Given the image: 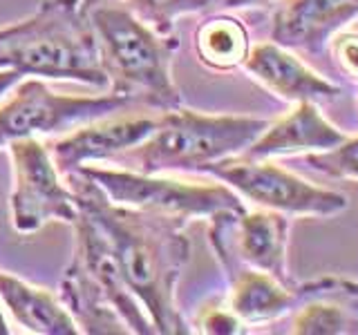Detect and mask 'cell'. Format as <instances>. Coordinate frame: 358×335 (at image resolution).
Returning a JSON list of instances; mask_svg holds the SVG:
<instances>
[{
  "label": "cell",
  "instance_id": "6da1fadb",
  "mask_svg": "<svg viewBox=\"0 0 358 335\" xmlns=\"http://www.w3.org/2000/svg\"><path fill=\"white\" fill-rule=\"evenodd\" d=\"M78 210L94 221L115 251L130 290L155 324V333H190L175 302V286L188 260L184 219L110 201L81 172L67 174Z\"/></svg>",
  "mask_w": 358,
  "mask_h": 335
},
{
  "label": "cell",
  "instance_id": "ffe728a7",
  "mask_svg": "<svg viewBox=\"0 0 358 335\" xmlns=\"http://www.w3.org/2000/svg\"><path fill=\"white\" fill-rule=\"evenodd\" d=\"M305 161L311 170L331 179L358 181V137H347L341 145L324 152H309Z\"/></svg>",
  "mask_w": 358,
  "mask_h": 335
},
{
  "label": "cell",
  "instance_id": "7402d4cb",
  "mask_svg": "<svg viewBox=\"0 0 358 335\" xmlns=\"http://www.w3.org/2000/svg\"><path fill=\"white\" fill-rule=\"evenodd\" d=\"M201 331L204 333H240L242 322L229 308H210L201 315Z\"/></svg>",
  "mask_w": 358,
  "mask_h": 335
},
{
  "label": "cell",
  "instance_id": "5b68a950",
  "mask_svg": "<svg viewBox=\"0 0 358 335\" xmlns=\"http://www.w3.org/2000/svg\"><path fill=\"white\" fill-rule=\"evenodd\" d=\"M266 119L201 114L195 110H166L157 117L148 139L119 154L117 159L143 174L168 170H201L229 156L242 154L268 128Z\"/></svg>",
  "mask_w": 358,
  "mask_h": 335
},
{
  "label": "cell",
  "instance_id": "52a82bcc",
  "mask_svg": "<svg viewBox=\"0 0 358 335\" xmlns=\"http://www.w3.org/2000/svg\"><path fill=\"white\" fill-rule=\"evenodd\" d=\"M199 172L220 179L251 204L282 212L287 217L327 219L341 215L350 206L347 195L338 190L313 186L268 159H249L238 154L208 163Z\"/></svg>",
  "mask_w": 358,
  "mask_h": 335
},
{
  "label": "cell",
  "instance_id": "44dd1931",
  "mask_svg": "<svg viewBox=\"0 0 358 335\" xmlns=\"http://www.w3.org/2000/svg\"><path fill=\"white\" fill-rule=\"evenodd\" d=\"M327 50L331 54V59L336 67L345 74L347 78L358 83V34L352 31H338L329 40Z\"/></svg>",
  "mask_w": 358,
  "mask_h": 335
},
{
  "label": "cell",
  "instance_id": "30bf717a",
  "mask_svg": "<svg viewBox=\"0 0 358 335\" xmlns=\"http://www.w3.org/2000/svg\"><path fill=\"white\" fill-rule=\"evenodd\" d=\"M289 217L275 210L220 212L210 217V244L220 262H240L294 286L287 271Z\"/></svg>",
  "mask_w": 358,
  "mask_h": 335
},
{
  "label": "cell",
  "instance_id": "ac0fdd59",
  "mask_svg": "<svg viewBox=\"0 0 358 335\" xmlns=\"http://www.w3.org/2000/svg\"><path fill=\"white\" fill-rule=\"evenodd\" d=\"M249 31L233 16L208 18L195 31L197 59L213 72H231L240 67L249 56Z\"/></svg>",
  "mask_w": 358,
  "mask_h": 335
},
{
  "label": "cell",
  "instance_id": "ba28073f",
  "mask_svg": "<svg viewBox=\"0 0 358 335\" xmlns=\"http://www.w3.org/2000/svg\"><path fill=\"white\" fill-rule=\"evenodd\" d=\"M132 103L121 94L65 96L43 81L29 78L14 85V94L0 105V148L36 134H56L90 121L106 119Z\"/></svg>",
  "mask_w": 358,
  "mask_h": 335
},
{
  "label": "cell",
  "instance_id": "e0dca14e",
  "mask_svg": "<svg viewBox=\"0 0 358 335\" xmlns=\"http://www.w3.org/2000/svg\"><path fill=\"white\" fill-rule=\"evenodd\" d=\"M0 302L22 329L41 335H76V322L50 290L0 271Z\"/></svg>",
  "mask_w": 358,
  "mask_h": 335
},
{
  "label": "cell",
  "instance_id": "7c38bea8",
  "mask_svg": "<svg viewBox=\"0 0 358 335\" xmlns=\"http://www.w3.org/2000/svg\"><path fill=\"white\" fill-rule=\"evenodd\" d=\"M157 128L152 117H128L83 123L72 134L50 145V156L61 174L76 172L87 161H108L139 145Z\"/></svg>",
  "mask_w": 358,
  "mask_h": 335
},
{
  "label": "cell",
  "instance_id": "3957f363",
  "mask_svg": "<svg viewBox=\"0 0 358 335\" xmlns=\"http://www.w3.org/2000/svg\"><path fill=\"white\" fill-rule=\"evenodd\" d=\"M90 20L112 92L162 112L182 107L173 81L175 36H162L128 5L90 0Z\"/></svg>",
  "mask_w": 358,
  "mask_h": 335
},
{
  "label": "cell",
  "instance_id": "cb8c5ba5",
  "mask_svg": "<svg viewBox=\"0 0 358 335\" xmlns=\"http://www.w3.org/2000/svg\"><path fill=\"white\" fill-rule=\"evenodd\" d=\"M278 0H222V7L227 9H244V7H266Z\"/></svg>",
  "mask_w": 358,
  "mask_h": 335
},
{
  "label": "cell",
  "instance_id": "d6986e66",
  "mask_svg": "<svg viewBox=\"0 0 358 335\" xmlns=\"http://www.w3.org/2000/svg\"><path fill=\"white\" fill-rule=\"evenodd\" d=\"M208 3L210 0H126L134 14L162 36H173L175 20L179 16L206 9Z\"/></svg>",
  "mask_w": 358,
  "mask_h": 335
},
{
  "label": "cell",
  "instance_id": "277c9868",
  "mask_svg": "<svg viewBox=\"0 0 358 335\" xmlns=\"http://www.w3.org/2000/svg\"><path fill=\"white\" fill-rule=\"evenodd\" d=\"M76 234L74 260L63 275L61 299L83 333L152 335L155 324L126 284L117 262L94 221L78 210L72 223Z\"/></svg>",
  "mask_w": 358,
  "mask_h": 335
},
{
  "label": "cell",
  "instance_id": "9a60e30c",
  "mask_svg": "<svg viewBox=\"0 0 358 335\" xmlns=\"http://www.w3.org/2000/svg\"><path fill=\"white\" fill-rule=\"evenodd\" d=\"M345 139L347 134L320 114L318 103L302 100L289 114L268 123V128L242 152V156L271 159L282 154L324 152L341 145Z\"/></svg>",
  "mask_w": 358,
  "mask_h": 335
},
{
  "label": "cell",
  "instance_id": "2e32d148",
  "mask_svg": "<svg viewBox=\"0 0 358 335\" xmlns=\"http://www.w3.org/2000/svg\"><path fill=\"white\" fill-rule=\"evenodd\" d=\"M231 284L229 311L242 324H260L282 318L296 308V286L240 262H220Z\"/></svg>",
  "mask_w": 358,
  "mask_h": 335
},
{
  "label": "cell",
  "instance_id": "8fae6325",
  "mask_svg": "<svg viewBox=\"0 0 358 335\" xmlns=\"http://www.w3.org/2000/svg\"><path fill=\"white\" fill-rule=\"evenodd\" d=\"M356 18L358 0H282L273 16L271 40L316 56Z\"/></svg>",
  "mask_w": 358,
  "mask_h": 335
},
{
  "label": "cell",
  "instance_id": "7a4b0ae2",
  "mask_svg": "<svg viewBox=\"0 0 358 335\" xmlns=\"http://www.w3.org/2000/svg\"><path fill=\"white\" fill-rule=\"evenodd\" d=\"M0 70L108 87L90 0H43L31 16L0 29Z\"/></svg>",
  "mask_w": 358,
  "mask_h": 335
},
{
  "label": "cell",
  "instance_id": "5bb4252c",
  "mask_svg": "<svg viewBox=\"0 0 358 335\" xmlns=\"http://www.w3.org/2000/svg\"><path fill=\"white\" fill-rule=\"evenodd\" d=\"M291 333L298 335H356L358 284L327 275L296 286V308Z\"/></svg>",
  "mask_w": 358,
  "mask_h": 335
},
{
  "label": "cell",
  "instance_id": "603a6c76",
  "mask_svg": "<svg viewBox=\"0 0 358 335\" xmlns=\"http://www.w3.org/2000/svg\"><path fill=\"white\" fill-rule=\"evenodd\" d=\"M18 81H22V76L18 72L11 70H0V98H3L11 87H14Z\"/></svg>",
  "mask_w": 358,
  "mask_h": 335
},
{
  "label": "cell",
  "instance_id": "9c48e42d",
  "mask_svg": "<svg viewBox=\"0 0 358 335\" xmlns=\"http://www.w3.org/2000/svg\"><path fill=\"white\" fill-rule=\"evenodd\" d=\"M11 165H14V190H11V223L16 232H38L45 223H72L78 217V204L70 188L61 184V172L52 161L50 150L36 139L11 141Z\"/></svg>",
  "mask_w": 358,
  "mask_h": 335
},
{
  "label": "cell",
  "instance_id": "d4e9b609",
  "mask_svg": "<svg viewBox=\"0 0 358 335\" xmlns=\"http://www.w3.org/2000/svg\"><path fill=\"white\" fill-rule=\"evenodd\" d=\"M0 335H9V327H7V320L3 315V308H0Z\"/></svg>",
  "mask_w": 358,
  "mask_h": 335
},
{
  "label": "cell",
  "instance_id": "4fadbf2b",
  "mask_svg": "<svg viewBox=\"0 0 358 335\" xmlns=\"http://www.w3.org/2000/svg\"><path fill=\"white\" fill-rule=\"evenodd\" d=\"M257 83H262L268 92L291 100V103H327L343 94L341 85L329 78H322L298 56L273 40L260 43L249 50V56L242 63Z\"/></svg>",
  "mask_w": 358,
  "mask_h": 335
},
{
  "label": "cell",
  "instance_id": "8992f818",
  "mask_svg": "<svg viewBox=\"0 0 358 335\" xmlns=\"http://www.w3.org/2000/svg\"><path fill=\"white\" fill-rule=\"evenodd\" d=\"M101 193L119 206L159 212L177 219L215 217L220 212H244L242 197L227 184H190L179 179L143 174L137 170L78 168Z\"/></svg>",
  "mask_w": 358,
  "mask_h": 335
}]
</instances>
